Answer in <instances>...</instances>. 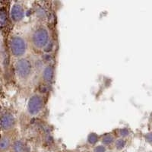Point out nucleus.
<instances>
[{
    "mask_svg": "<svg viewBox=\"0 0 152 152\" xmlns=\"http://www.w3.org/2000/svg\"><path fill=\"white\" fill-rule=\"evenodd\" d=\"M9 16L12 24H17L21 22L25 16V9L24 5L19 2H14L11 6Z\"/></svg>",
    "mask_w": 152,
    "mask_h": 152,
    "instance_id": "obj_6",
    "label": "nucleus"
},
{
    "mask_svg": "<svg viewBox=\"0 0 152 152\" xmlns=\"http://www.w3.org/2000/svg\"><path fill=\"white\" fill-rule=\"evenodd\" d=\"M29 41L31 47L36 51L43 52L48 48L52 42L51 30L44 23L35 27L30 34Z\"/></svg>",
    "mask_w": 152,
    "mask_h": 152,
    "instance_id": "obj_1",
    "label": "nucleus"
},
{
    "mask_svg": "<svg viewBox=\"0 0 152 152\" xmlns=\"http://www.w3.org/2000/svg\"><path fill=\"white\" fill-rule=\"evenodd\" d=\"M8 18H9V16H8L7 12L4 8H1L0 9V24H1V28L3 29L8 23Z\"/></svg>",
    "mask_w": 152,
    "mask_h": 152,
    "instance_id": "obj_12",
    "label": "nucleus"
},
{
    "mask_svg": "<svg viewBox=\"0 0 152 152\" xmlns=\"http://www.w3.org/2000/svg\"><path fill=\"white\" fill-rule=\"evenodd\" d=\"M34 63L28 56L15 60L14 65V73L19 83L25 84L31 79L34 73Z\"/></svg>",
    "mask_w": 152,
    "mask_h": 152,
    "instance_id": "obj_3",
    "label": "nucleus"
},
{
    "mask_svg": "<svg viewBox=\"0 0 152 152\" xmlns=\"http://www.w3.org/2000/svg\"><path fill=\"white\" fill-rule=\"evenodd\" d=\"M55 77V69L52 64L47 63L43 66L40 72V79L46 85H51Z\"/></svg>",
    "mask_w": 152,
    "mask_h": 152,
    "instance_id": "obj_7",
    "label": "nucleus"
},
{
    "mask_svg": "<svg viewBox=\"0 0 152 152\" xmlns=\"http://www.w3.org/2000/svg\"><path fill=\"white\" fill-rule=\"evenodd\" d=\"M150 117H151V119H152V112L151 113V114H150Z\"/></svg>",
    "mask_w": 152,
    "mask_h": 152,
    "instance_id": "obj_18",
    "label": "nucleus"
},
{
    "mask_svg": "<svg viewBox=\"0 0 152 152\" xmlns=\"http://www.w3.org/2000/svg\"><path fill=\"white\" fill-rule=\"evenodd\" d=\"M131 135V132L130 129L126 127H123V128H120L118 130V135H119V138H128Z\"/></svg>",
    "mask_w": 152,
    "mask_h": 152,
    "instance_id": "obj_15",
    "label": "nucleus"
},
{
    "mask_svg": "<svg viewBox=\"0 0 152 152\" xmlns=\"http://www.w3.org/2000/svg\"><path fill=\"white\" fill-rule=\"evenodd\" d=\"M11 150L12 152H27L28 148L25 142L22 139H15L13 141Z\"/></svg>",
    "mask_w": 152,
    "mask_h": 152,
    "instance_id": "obj_9",
    "label": "nucleus"
},
{
    "mask_svg": "<svg viewBox=\"0 0 152 152\" xmlns=\"http://www.w3.org/2000/svg\"><path fill=\"white\" fill-rule=\"evenodd\" d=\"M36 16L38 18V20L41 21L42 23L43 21L47 20V17H48V12H47L45 9L42 7L41 5H39L36 9V12H35Z\"/></svg>",
    "mask_w": 152,
    "mask_h": 152,
    "instance_id": "obj_11",
    "label": "nucleus"
},
{
    "mask_svg": "<svg viewBox=\"0 0 152 152\" xmlns=\"http://www.w3.org/2000/svg\"><path fill=\"white\" fill-rule=\"evenodd\" d=\"M13 143L10 135L8 133H2L0 141V150L2 152L7 151L9 149L12 148V145Z\"/></svg>",
    "mask_w": 152,
    "mask_h": 152,
    "instance_id": "obj_8",
    "label": "nucleus"
},
{
    "mask_svg": "<svg viewBox=\"0 0 152 152\" xmlns=\"http://www.w3.org/2000/svg\"><path fill=\"white\" fill-rule=\"evenodd\" d=\"M126 144H127V141H126V138H117L114 143V145H115V148H116L117 150H123L124 148H126Z\"/></svg>",
    "mask_w": 152,
    "mask_h": 152,
    "instance_id": "obj_14",
    "label": "nucleus"
},
{
    "mask_svg": "<svg viewBox=\"0 0 152 152\" xmlns=\"http://www.w3.org/2000/svg\"><path fill=\"white\" fill-rule=\"evenodd\" d=\"M46 104L45 95L40 91H35L30 95L26 105L27 113L31 117L40 116Z\"/></svg>",
    "mask_w": 152,
    "mask_h": 152,
    "instance_id": "obj_4",
    "label": "nucleus"
},
{
    "mask_svg": "<svg viewBox=\"0 0 152 152\" xmlns=\"http://www.w3.org/2000/svg\"><path fill=\"white\" fill-rule=\"evenodd\" d=\"M116 137L113 132H107L100 136V142L104 146H109L116 142Z\"/></svg>",
    "mask_w": 152,
    "mask_h": 152,
    "instance_id": "obj_10",
    "label": "nucleus"
},
{
    "mask_svg": "<svg viewBox=\"0 0 152 152\" xmlns=\"http://www.w3.org/2000/svg\"><path fill=\"white\" fill-rule=\"evenodd\" d=\"M29 39L20 34H14L9 38V49L11 56L15 60L27 57L30 49Z\"/></svg>",
    "mask_w": 152,
    "mask_h": 152,
    "instance_id": "obj_2",
    "label": "nucleus"
},
{
    "mask_svg": "<svg viewBox=\"0 0 152 152\" xmlns=\"http://www.w3.org/2000/svg\"><path fill=\"white\" fill-rule=\"evenodd\" d=\"M16 119L14 114L9 110L1 113V130L2 133H8L15 128Z\"/></svg>",
    "mask_w": 152,
    "mask_h": 152,
    "instance_id": "obj_5",
    "label": "nucleus"
},
{
    "mask_svg": "<svg viewBox=\"0 0 152 152\" xmlns=\"http://www.w3.org/2000/svg\"><path fill=\"white\" fill-rule=\"evenodd\" d=\"M144 138L148 143L152 144V132H148L145 133Z\"/></svg>",
    "mask_w": 152,
    "mask_h": 152,
    "instance_id": "obj_17",
    "label": "nucleus"
},
{
    "mask_svg": "<svg viewBox=\"0 0 152 152\" xmlns=\"http://www.w3.org/2000/svg\"><path fill=\"white\" fill-rule=\"evenodd\" d=\"M100 140V136L98 135L97 133L95 132H91L88 136V142L90 145H96L99 141Z\"/></svg>",
    "mask_w": 152,
    "mask_h": 152,
    "instance_id": "obj_13",
    "label": "nucleus"
},
{
    "mask_svg": "<svg viewBox=\"0 0 152 152\" xmlns=\"http://www.w3.org/2000/svg\"><path fill=\"white\" fill-rule=\"evenodd\" d=\"M94 152H107V148L103 145H97L94 148Z\"/></svg>",
    "mask_w": 152,
    "mask_h": 152,
    "instance_id": "obj_16",
    "label": "nucleus"
}]
</instances>
